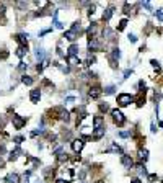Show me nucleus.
Instances as JSON below:
<instances>
[{"label":"nucleus","instance_id":"1","mask_svg":"<svg viewBox=\"0 0 163 183\" xmlns=\"http://www.w3.org/2000/svg\"><path fill=\"white\" fill-rule=\"evenodd\" d=\"M132 101H134V96L129 93H119L118 95V103L121 106H127V105H131Z\"/></svg>","mask_w":163,"mask_h":183},{"label":"nucleus","instance_id":"2","mask_svg":"<svg viewBox=\"0 0 163 183\" xmlns=\"http://www.w3.org/2000/svg\"><path fill=\"white\" fill-rule=\"evenodd\" d=\"M111 116H113V121L116 126H122L126 123V118H124V114H122L119 110H113L111 111Z\"/></svg>","mask_w":163,"mask_h":183},{"label":"nucleus","instance_id":"3","mask_svg":"<svg viewBox=\"0 0 163 183\" xmlns=\"http://www.w3.org/2000/svg\"><path fill=\"white\" fill-rule=\"evenodd\" d=\"M11 123H13V128L15 129H23V126L26 124V118L20 116V114H15L13 119H11Z\"/></svg>","mask_w":163,"mask_h":183},{"label":"nucleus","instance_id":"4","mask_svg":"<svg viewBox=\"0 0 163 183\" xmlns=\"http://www.w3.org/2000/svg\"><path fill=\"white\" fill-rule=\"evenodd\" d=\"M30 100H31V103H39V100H41V90L39 88H33L31 90V93H30Z\"/></svg>","mask_w":163,"mask_h":183},{"label":"nucleus","instance_id":"5","mask_svg":"<svg viewBox=\"0 0 163 183\" xmlns=\"http://www.w3.org/2000/svg\"><path fill=\"white\" fill-rule=\"evenodd\" d=\"M85 147V141L83 139H75L72 142V149H73V152H82V149Z\"/></svg>","mask_w":163,"mask_h":183},{"label":"nucleus","instance_id":"6","mask_svg":"<svg viewBox=\"0 0 163 183\" xmlns=\"http://www.w3.org/2000/svg\"><path fill=\"white\" fill-rule=\"evenodd\" d=\"M103 93V90L100 88V87H91L90 88V92H88V95L91 96L93 100H96V98H100V95Z\"/></svg>","mask_w":163,"mask_h":183},{"label":"nucleus","instance_id":"7","mask_svg":"<svg viewBox=\"0 0 163 183\" xmlns=\"http://www.w3.org/2000/svg\"><path fill=\"white\" fill-rule=\"evenodd\" d=\"M103 126H104V118L103 116H95L93 118V129L103 128Z\"/></svg>","mask_w":163,"mask_h":183},{"label":"nucleus","instance_id":"8","mask_svg":"<svg viewBox=\"0 0 163 183\" xmlns=\"http://www.w3.org/2000/svg\"><path fill=\"white\" fill-rule=\"evenodd\" d=\"M100 49V41L96 38H93L88 41V51H98Z\"/></svg>","mask_w":163,"mask_h":183},{"label":"nucleus","instance_id":"9","mask_svg":"<svg viewBox=\"0 0 163 183\" xmlns=\"http://www.w3.org/2000/svg\"><path fill=\"white\" fill-rule=\"evenodd\" d=\"M104 133H106V128H104V126H103V128H98V129H95V131H93V139H101V137L104 136Z\"/></svg>","mask_w":163,"mask_h":183},{"label":"nucleus","instance_id":"10","mask_svg":"<svg viewBox=\"0 0 163 183\" xmlns=\"http://www.w3.org/2000/svg\"><path fill=\"white\" fill-rule=\"evenodd\" d=\"M5 181L7 183H18L20 181V175L18 173H8L5 177Z\"/></svg>","mask_w":163,"mask_h":183},{"label":"nucleus","instance_id":"11","mask_svg":"<svg viewBox=\"0 0 163 183\" xmlns=\"http://www.w3.org/2000/svg\"><path fill=\"white\" fill-rule=\"evenodd\" d=\"M28 38H30V34H28V33H20V34H16V38H15V39L20 43V46H23V44H26Z\"/></svg>","mask_w":163,"mask_h":183},{"label":"nucleus","instance_id":"12","mask_svg":"<svg viewBox=\"0 0 163 183\" xmlns=\"http://www.w3.org/2000/svg\"><path fill=\"white\" fill-rule=\"evenodd\" d=\"M64 38H65L67 41H75V39H77V33L72 31V30H69V31L64 33Z\"/></svg>","mask_w":163,"mask_h":183},{"label":"nucleus","instance_id":"13","mask_svg":"<svg viewBox=\"0 0 163 183\" xmlns=\"http://www.w3.org/2000/svg\"><path fill=\"white\" fill-rule=\"evenodd\" d=\"M121 162H122V165H124V167H127V168H131L132 167V159L129 157V155H122V159H121Z\"/></svg>","mask_w":163,"mask_h":183},{"label":"nucleus","instance_id":"14","mask_svg":"<svg viewBox=\"0 0 163 183\" xmlns=\"http://www.w3.org/2000/svg\"><path fill=\"white\" fill-rule=\"evenodd\" d=\"M28 53V44H23V46H20V48L18 49H16V56H18V57H23V56H25Z\"/></svg>","mask_w":163,"mask_h":183},{"label":"nucleus","instance_id":"15","mask_svg":"<svg viewBox=\"0 0 163 183\" xmlns=\"http://www.w3.org/2000/svg\"><path fill=\"white\" fill-rule=\"evenodd\" d=\"M67 62H69L70 66H78V64H82L77 56H67Z\"/></svg>","mask_w":163,"mask_h":183},{"label":"nucleus","instance_id":"16","mask_svg":"<svg viewBox=\"0 0 163 183\" xmlns=\"http://www.w3.org/2000/svg\"><path fill=\"white\" fill-rule=\"evenodd\" d=\"M147 159H148V151H147V149H140V151H139V160L145 162Z\"/></svg>","mask_w":163,"mask_h":183},{"label":"nucleus","instance_id":"17","mask_svg":"<svg viewBox=\"0 0 163 183\" xmlns=\"http://www.w3.org/2000/svg\"><path fill=\"white\" fill-rule=\"evenodd\" d=\"M113 11H114V10H113L111 7L104 10V13H103V20H104V21H109V18L113 16Z\"/></svg>","mask_w":163,"mask_h":183},{"label":"nucleus","instance_id":"18","mask_svg":"<svg viewBox=\"0 0 163 183\" xmlns=\"http://www.w3.org/2000/svg\"><path fill=\"white\" fill-rule=\"evenodd\" d=\"M21 154H23V152H21V149H20V147H16L15 151H13V152L10 154L8 160H16V157H18V155H21Z\"/></svg>","mask_w":163,"mask_h":183},{"label":"nucleus","instance_id":"19","mask_svg":"<svg viewBox=\"0 0 163 183\" xmlns=\"http://www.w3.org/2000/svg\"><path fill=\"white\" fill-rule=\"evenodd\" d=\"M69 51H70V54H69V56H77L80 49H78V46H77V44H72L70 48H69Z\"/></svg>","mask_w":163,"mask_h":183},{"label":"nucleus","instance_id":"20","mask_svg":"<svg viewBox=\"0 0 163 183\" xmlns=\"http://www.w3.org/2000/svg\"><path fill=\"white\" fill-rule=\"evenodd\" d=\"M21 82L25 83V85H33V79L30 75H23L21 77Z\"/></svg>","mask_w":163,"mask_h":183},{"label":"nucleus","instance_id":"21","mask_svg":"<svg viewBox=\"0 0 163 183\" xmlns=\"http://www.w3.org/2000/svg\"><path fill=\"white\" fill-rule=\"evenodd\" d=\"M121 57V51L119 49H113V61H118Z\"/></svg>","mask_w":163,"mask_h":183},{"label":"nucleus","instance_id":"22","mask_svg":"<svg viewBox=\"0 0 163 183\" xmlns=\"http://www.w3.org/2000/svg\"><path fill=\"white\" fill-rule=\"evenodd\" d=\"M95 57H93V56H88V57H86V61H85V64L86 66H93V64H95Z\"/></svg>","mask_w":163,"mask_h":183},{"label":"nucleus","instance_id":"23","mask_svg":"<svg viewBox=\"0 0 163 183\" xmlns=\"http://www.w3.org/2000/svg\"><path fill=\"white\" fill-rule=\"evenodd\" d=\"M36 57H38L39 61H43L44 59V49H38L36 51Z\"/></svg>","mask_w":163,"mask_h":183},{"label":"nucleus","instance_id":"24","mask_svg":"<svg viewBox=\"0 0 163 183\" xmlns=\"http://www.w3.org/2000/svg\"><path fill=\"white\" fill-rule=\"evenodd\" d=\"M104 93H106V95H111V93H114V85H109V87H106V88H104Z\"/></svg>","mask_w":163,"mask_h":183},{"label":"nucleus","instance_id":"25","mask_svg":"<svg viewBox=\"0 0 163 183\" xmlns=\"http://www.w3.org/2000/svg\"><path fill=\"white\" fill-rule=\"evenodd\" d=\"M126 25H127V20L124 18V20H121V23H119V31H122L126 28Z\"/></svg>","mask_w":163,"mask_h":183},{"label":"nucleus","instance_id":"26","mask_svg":"<svg viewBox=\"0 0 163 183\" xmlns=\"http://www.w3.org/2000/svg\"><path fill=\"white\" fill-rule=\"evenodd\" d=\"M155 16H157L160 21H163V11H161V10H157V11H155Z\"/></svg>","mask_w":163,"mask_h":183},{"label":"nucleus","instance_id":"27","mask_svg":"<svg viewBox=\"0 0 163 183\" xmlns=\"http://www.w3.org/2000/svg\"><path fill=\"white\" fill-rule=\"evenodd\" d=\"M13 141L16 142V144H21V142H23V141H25V137H23V136H16V137H15V139H13Z\"/></svg>","mask_w":163,"mask_h":183},{"label":"nucleus","instance_id":"28","mask_svg":"<svg viewBox=\"0 0 163 183\" xmlns=\"http://www.w3.org/2000/svg\"><path fill=\"white\" fill-rule=\"evenodd\" d=\"M100 110L101 111H108L109 110V105H108V103H103V105H100Z\"/></svg>","mask_w":163,"mask_h":183},{"label":"nucleus","instance_id":"29","mask_svg":"<svg viewBox=\"0 0 163 183\" xmlns=\"http://www.w3.org/2000/svg\"><path fill=\"white\" fill-rule=\"evenodd\" d=\"M18 69H20V70H26V69H28V64H25V62H20Z\"/></svg>","mask_w":163,"mask_h":183},{"label":"nucleus","instance_id":"30","mask_svg":"<svg viewBox=\"0 0 163 183\" xmlns=\"http://www.w3.org/2000/svg\"><path fill=\"white\" fill-rule=\"evenodd\" d=\"M119 136H121V137H129L131 133H129V131H122V133H119Z\"/></svg>","mask_w":163,"mask_h":183},{"label":"nucleus","instance_id":"31","mask_svg":"<svg viewBox=\"0 0 163 183\" xmlns=\"http://www.w3.org/2000/svg\"><path fill=\"white\" fill-rule=\"evenodd\" d=\"M129 75H132V69H127V70L124 72V79H127Z\"/></svg>","mask_w":163,"mask_h":183},{"label":"nucleus","instance_id":"32","mask_svg":"<svg viewBox=\"0 0 163 183\" xmlns=\"http://www.w3.org/2000/svg\"><path fill=\"white\" fill-rule=\"evenodd\" d=\"M8 57V53L7 51H3V53H0V59H7Z\"/></svg>","mask_w":163,"mask_h":183},{"label":"nucleus","instance_id":"33","mask_svg":"<svg viewBox=\"0 0 163 183\" xmlns=\"http://www.w3.org/2000/svg\"><path fill=\"white\" fill-rule=\"evenodd\" d=\"M65 101H67V103H73V101H75V96H72V95H70V96H67Z\"/></svg>","mask_w":163,"mask_h":183},{"label":"nucleus","instance_id":"34","mask_svg":"<svg viewBox=\"0 0 163 183\" xmlns=\"http://www.w3.org/2000/svg\"><path fill=\"white\" fill-rule=\"evenodd\" d=\"M142 5H144V7L147 8V10H152V5H150V2H144Z\"/></svg>","mask_w":163,"mask_h":183},{"label":"nucleus","instance_id":"35","mask_svg":"<svg viewBox=\"0 0 163 183\" xmlns=\"http://www.w3.org/2000/svg\"><path fill=\"white\" fill-rule=\"evenodd\" d=\"M51 30H52V28H48V30H43V31L39 33V36H44V34H48V33H49Z\"/></svg>","mask_w":163,"mask_h":183},{"label":"nucleus","instance_id":"36","mask_svg":"<svg viewBox=\"0 0 163 183\" xmlns=\"http://www.w3.org/2000/svg\"><path fill=\"white\" fill-rule=\"evenodd\" d=\"M155 180H157V175H148V181L150 183H153Z\"/></svg>","mask_w":163,"mask_h":183},{"label":"nucleus","instance_id":"37","mask_svg":"<svg viewBox=\"0 0 163 183\" xmlns=\"http://www.w3.org/2000/svg\"><path fill=\"white\" fill-rule=\"evenodd\" d=\"M129 41H131V43H136V41H137V38L134 36V34H129Z\"/></svg>","mask_w":163,"mask_h":183},{"label":"nucleus","instance_id":"38","mask_svg":"<svg viewBox=\"0 0 163 183\" xmlns=\"http://www.w3.org/2000/svg\"><path fill=\"white\" fill-rule=\"evenodd\" d=\"M93 13H95V5H91V7H90V10H88V15L91 16Z\"/></svg>","mask_w":163,"mask_h":183},{"label":"nucleus","instance_id":"39","mask_svg":"<svg viewBox=\"0 0 163 183\" xmlns=\"http://www.w3.org/2000/svg\"><path fill=\"white\" fill-rule=\"evenodd\" d=\"M150 64H152L153 67H157V69H158V67H160V64H158V61H152V62H150Z\"/></svg>","mask_w":163,"mask_h":183},{"label":"nucleus","instance_id":"40","mask_svg":"<svg viewBox=\"0 0 163 183\" xmlns=\"http://www.w3.org/2000/svg\"><path fill=\"white\" fill-rule=\"evenodd\" d=\"M56 183H69V181L64 180V178H59V180H56Z\"/></svg>","mask_w":163,"mask_h":183},{"label":"nucleus","instance_id":"41","mask_svg":"<svg viewBox=\"0 0 163 183\" xmlns=\"http://www.w3.org/2000/svg\"><path fill=\"white\" fill-rule=\"evenodd\" d=\"M131 183H142V181L139 180V178H134V180H131Z\"/></svg>","mask_w":163,"mask_h":183},{"label":"nucleus","instance_id":"42","mask_svg":"<svg viewBox=\"0 0 163 183\" xmlns=\"http://www.w3.org/2000/svg\"><path fill=\"white\" fill-rule=\"evenodd\" d=\"M3 152H5V147H3V146H0V154H3Z\"/></svg>","mask_w":163,"mask_h":183},{"label":"nucleus","instance_id":"43","mask_svg":"<svg viewBox=\"0 0 163 183\" xmlns=\"http://www.w3.org/2000/svg\"><path fill=\"white\" fill-rule=\"evenodd\" d=\"M2 165H3V162H2V159H0V167H2Z\"/></svg>","mask_w":163,"mask_h":183},{"label":"nucleus","instance_id":"44","mask_svg":"<svg viewBox=\"0 0 163 183\" xmlns=\"http://www.w3.org/2000/svg\"><path fill=\"white\" fill-rule=\"evenodd\" d=\"M38 183H41V181H38Z\"/></svg>","mask_w":163,"mask_h":183},{"label":"nucleus","instance_id":"45","mask_svg":"<svg viewBox=\"0 0 163 183\" xmlns=\"http://www.w3.org/2000/svg\"><path fill=\"white\" fill-rule=\"evenodd\" d=\"M83 183H86V181H83Z\"/></svg>","mask_w":163,"mask_h":183}]
</instances>
